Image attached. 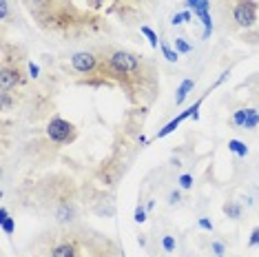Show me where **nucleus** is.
Wrapping results in <instances>:
<instances>
[{
    "label": "nucleus",
    "instance_id": "obj_1",
    "mask_svg": "<svg viewBox=\"0 0 259 257\" xmlns=\"http://www.w3.org/2000/svg\"><path fill=\"white\" fill-rule=\"evenodd\" d=\"M104 62V73L113 87L124 91L126 100L135 107H151L160 96V69L146 56L131 49L104 45L96 49Z\"/></svg>",
    "mask_w": 259,
    "mask_h": 257
},
{
    "label": "nucleus",
    "instance_id": "obj_2",
    "mask_svg": "<svg viewBox=\"0 0 259 257\" xmlns=\"http://www.w3.org/2000/svg\"><path fill=\"white\" fill-rule=\"evenodd\" d=\"M31 206L38 213L51 215L58 226L80 224V189L67 173H49L33 184Z\"/></svg>",
    "mask_w": 259,
    "mask_h": 257
},
{
    "label": "nucleus",
    "instance_id": "obj_3",
    "mask_svg": "<svg viewBox=\"0 0 259 257\" xmlns=\"http://www.w3.org/2000/svg\"><path fill=\"white\" fill-rule=\"evenodd\" d=\"M27 257H84L80 224L54 226L33 237L27 246Z\"/></svg>",
    "mask_w": 259,
    "mask_h": 257
},
{
    "label": "nucleus",
    "instance_id": "obj_4",
    "mask_svg": "<svg viewBox=\"0 0 259 257\" xmlns=\"http://www.w3.org/2000/svg\"><path fill=\"white\" fill-rule=\"evenodd\" d=\"M69 67H71L73 73L82 75L80 82L87 87H113L111 80L107 78V73H104L102 58L93 49L73 51V54L69 56Z\"/></svg>",
    "mask_w": 259,
    "mask_h": 257
},
{
    "label": "nucleus",
    "instance_id": "obj_5",
    "mask_svg": "<svg viewBox=\"0 0 259 257\" xmlns=\"http://www.w3.org/2000/svg\"><path fill=\"white\" fill-rule=\"evenodd\" d=\"M9 45H3V62H0V93H11L18 91L22 84L27 82L29 75L25 73V58L18 56V47H16L14 56L9 54Z\"/></svg>",
    "mask_w": 259,
    "mask_h": 257
},
{
    "label": "nucleus",
    "instance_id": "obj_6",
    "mask_svg": "<svg viewBox=\"0 0 259 257\" xmlns=\"http://www.w3.org/2000/svg\"><path fill=\"white\" fill-rule=\"evenodd\" d=\"M80 233H82V242H84V257H126L124 248L113 237L82 224H80Z\"/></svg>",
    "mask_w": 259,
    "mask_h": 257
},
{
    "label": "nucleus",
    "instance_id": "obj_7",
    "mask_svg": "<svg viewBox=\"0 0 259 257\" xmlns=\"http://www.w3.org/2000/svg\"><path fill=\"white\" fill-rule=\"evenodd\" d=\"M47 140L56 147H67V144H73L75 138H78V128H75L73 122L60 118V115H51L49 122L45 126Z\"/></svg>",
    "mask_w": 259,
    "mask_h": 257
},
{
    "label": "nucleus",
    "instance_id": "obj_8",
    "mask_svg": "<svg viewBox=\"0 0 259 257\" xmlns=\"http://www.w3.org/2000/svg\"><path fill=\"white\" fill-rule=\"evenodd\" d=\"M257 14H259L257 0H233L231 3V18L235 22V27H239V29L255 31Z\"/></svg>",
    "mask_w": 259,
    "mask_h": 257
},
{
    "label": "nucleus",
    "instance_id": "obj_9",
    "mask_svg": "<svg viewBox=\"0 0 259 257\" xmlns=\"http://www.w3.org/2000/svg\"><path fill=\"white\" fill-rule=\"evenodd\" d=\"M124 175V166H122L120 160H115V157H109L107 162H102L100 168L96 171V182L100 186H104V189H111V186L117 184V180Z\"/></svg>",
    "mask_w": 259,
    "mask_h": 257
},
{
    "label": "nucleus",
    "instance_id": "obj_10",
    "mask_svg": "<svg viewBox=\"0 0 259 257\" xmlns=\"http://www.w3.org/2000/svg\"><path fill=\"white\" fill-rule=\"evenodd\" d=\"M188 118H193V109H191V107L184 109V111H182V113H178V115H175V118L170 120V122H166V124H164V126L160 128V131L155 133V136H153V140H162V138H166L168 133H173L175 128H178V126L182 124V122L188 120Z\"/></svg>",
    "mask_w": 259,
    "mask_h": 257
},
{
    "label": "nucleus",
    "instance_id": "obj_11",
    "mask_svg": "<svg viewBox=\"0 0 259 257\" xmlns=\"http://www.w3.org/2000/svg\"><path fill=\"white\" fill-rule=\"evenodd\" d=\"M184 7L193 11V16L202 18V16L210 14V0H184Z\"/></svg>",
    "mask_w": 259,
    "mask_h": 257
},
{
    "label": "nucleus",
    "instance_id": "obj_12",
    "mask_svg": "<svg viewBox=\"0 0 259 257\" xmlns=\"http://www.w3.org/2000/svg\"><path fill=\"white\" fill-rule=\"evenodd\" d=\"M193 89H195V80H193V78L182 80V84L178 87V91H175V107H182L186 98L191 96V91H193Z\"/></svg>",
    "mask_w": 259,
    "mask_h": 257
},
{
    "label": "nucleus",
    "instance_id": "obj_13",
    "mask_svg": "<svg viewBox=\"0 0 259 257\" xmlns=\"http://www.w3.org/2000/svg\"><path fill=\"white\" fill-rule=\"evenodd\" d=\"M0 229H3V233L7 237H11V235H14V231H16V220L9 215V208L7 206L0 208Z\"/></svg>",
    "mask_w": 259,
    "mask_h": 257
},
{
    "label": "nucleus",
    "instance_id": "obj_14",
    "mask_svg": "<svg viewBox=\"0 0 259 257\" xmlns=\"http://www.w3.org/2000/svg\"><path fill=\"white\" fill-rule=\"evenodd\" d=\"M160 51H162V56L166 58L168 62H178V60H180V54L173 49V47H170L168 40H164V38L160 40Z\"/></svg>",
    "mask_w": 259,
    "mask_h": 257
},
{
    "label": "nucleus",
    "instance_id": "obj_15",
    "mask_svg": "<svg viewBox=\"0 0 259 257\" xmlns=\"http://www.w3.org/2000/svg\"><path fill=\"white\" fill-rule=\"evenodd\" d=\"M250 111H252V109H237V111L233 113V118H231V124H233V126H241V128H244L246 118L250 115Z\"/></svg>",
    "mask_w": 259,
    "mask_h": 257
},
{
    "label": "nucleus",
    "instance_id": "obj_16",
    "mask_svg": "<svg viewBox=\"0 0 259 257\" xmlns=\"http://www.w3.org/2000/svg\"><path fill=\"white\" fill-rule=\"evenodd\" d=\"M160 242H162V250H164V253H175V248H178V242H175L173 233H164Z\"/></svg>",
    "mask_w": 259,
    "mask_h": 257
},
{
    "label": "nucleus",
    "instance_id": "obj_17",
    "mask_svg": "<svg viewBox=\"0 0 259 257\" xmlns=\"http://www.w3.org/2000/svg\"><path fill=\"white\" fill-rule=\"evenodd\" d=\"M224 213L228 215L231 220H239L241 218V204H237V202H226L224 204Z\"/></svg>",
    "mask_w": 259,
    "mask_h": 257
},
{
    "label": "nucleus",
    "instance_id": "obj_18",
    "mask_svg": "<svg viewBox=\"0 0 259 257\" xmlns=\"http://www.w3.org/2000/svg\"><path fill=\"white\" fill-rule=\"evenodd\" d=\"M140 33H142V36H144L146 40H149V45L153 47V49H157V47H160V38H157V33H155V31H153V29H151V27H146V25H142V27H140Z\"/></svg>",
    "mask_w": 259,
    "mask_h": 257
},
{
    "label": "nucleus",
    "instance_id": "obj_19",
    "mask_svg": "<svg viewBox=\"0 0 259 257\" xmlns=\"http://www.w3.org/2000/svg\"><path fill=\"white\" fill-rule=\"evenodd\" d=\"M228 151H233V153L239 157L248 155V147H246L244 142H239V140H228Z\"/></svg>",
    "mask_w": 259,
    "mask_h": 257
},
{
    "label": "nucleus",
    "instance_id": "obj_20",
    "mask_svg": "<svg viewBox=\"0 0 259 257\" xmlns=\"http://www.w3.org/2000/svg\"><path fill=\"white\" fill-rule=\"evenodd\" d=\"M175 51H178V54H191L193 45L188 42L186 38H175Z\"/></svg>",
    "mask_w": 259,
    "mask_h": 257
},
{
    "label": "nucleus",
    "instance_id": "obj_21",
    "mask_svg": "<svg viewBox=\"0 0 259 257\" xmlns=\"http://www.w3.org/2000/svg\"><path fill=\"white\" fill-rule=\"evenodd\" d=\"M193 184H195V180H193V175L191 173H184V175H180V180H178V186L182 191H191L193 189Z\"/></svg>",
    "mask_w": 259,
    "mask_h": 257
},
{
    "label": "nucleus",
    "instance_id": "obj_22",
    "mask_svg": "<svg viewBox=\"0 0 259 257\" xmlns=\"http://www.w3.org/2000/svg\"><path fill=\"white\" fill-rule=\"evenodd\" d=\"M257 124H259V111H257V109H252V111H250V115L246 118L244 128H248V131H252V128H255Z\"/></svg>",
    "mask_w": 259,
    "mask_h": 257
},
{
    "label": "nucleus",
    "instance_id": "obj_23",
    "mask_svg": "<svg viewBox=\"0 0 259 257\" xmlns=\"http://www.w3.org/2000/svg\"><path fill=\"white\" fill-rule=\"evenodd\" d=\"M199 20H202V25H204V38H208L210 33H213V18H210V14H206Z\"/></svg>",
    "mask_w": 259,
    "mask_h": 257
},
{
    "label": "nucleus",
    "instance_id": "obj_24",
    "mask_svg": "<svg viewBox=\"0 0 259 257\" xmlns=\"http://www.w3.org/2000/svg\"><path fill=\"white\" fill-rule=\"evenodd\" d=\"M146 206H142V204H138V206H135V213H133V220L138 222V224H142V222H146Z\"/></svg>",
    "mask_w": 259,
    "mask_h": 257
},
{
    "label": "nucleus",
    "instance_id": "obj_25",
    "mask_svg": "<svg viewBox=\"0 0 259 257\" xmlns=\"http://www.w3.org/2000/svg\"><path fill=\"white\" fill-rule=\"evenodd\" d=\"M210 253L224 255V253H226V244L220 242V239H213V242H210Z\"/></svg>",
    "mask_w": 259,
    "mask_h": 257
},
{
    "label": "nucleus",
    "instance_id": "obj_26",
    "mask_svg": "<svg viewBox=\"0 0 259 257\" xmlns=\"http://www.w3.org/2000/svg\"><path fill=\"white\" fill-rule=\"evenodd\" d=\"M166 202L170 204V206H178V204L182 202V189H180V191H178V189L170 191V193H168V197H166Z\"/></svg>",
    "mask_w": 259,
    "mask_h": 257
},
{
    "label": "nucleus",
    "instance_id": "obj_27",
    "mask_svg": "<svg viewBox=\"0 0 259 257\" xmlns=\"http://www.w3.org/2000/svg\"><path fill=\"white\" fill-rule=\"evenodd\" d=\"M0 20H3V25H7V20H9V3L7 0H0Z\"/></svg>",
    "mask_w": 259,
    "mask_h": 257
},
{
    "label": "nucleus",
    "instance_id": "obj_28",
    "mask_svg": "<svg viewBox=\"0 0 259 257\" xmlns=\"http://www.w3.org/2000/svg\"><path fill=\"white\" fill-rule=\"evenodd\" d=\"M248 246L250 248H259V226H255L250 233V237H248Z\"/></svg>",
    "mask_w": 259,
    "mask_h": 257
},
{
    "label": "nucleus",
    "instance_id": "obj_29",
    "mask_svg": "<svg viewBox=\"0 0 259 257\" xmlns=\"http://www.w3.org/2000/svg\"><path fill=\"white\" fill-rule=\"evenodd\" d=\"M27 71H29V78L36 80L38 73H40V67H38V64H33V62H27Z\"/></svg>",
    "mask_w": 259,
    "mask_h": 257
},
{
    "label": "nucleus",
    "instance_id": "obj_30",
    "mask_svg": "<svg viewBox=\"0 0 259 257\" xmlns=\"http://www.w3.org/2000/svg\"><path fill=\"white\" fill-rule=\"evenodd\" d=\"M197 224H199V229H204V231H208V233L213 231V222H210L208 218H199Z\"/></svg>",
    "mask_w": 259,
    "mask_h": 257
},
{
    "label": "nucleus",
    "instance_id": "obj_31",
    "mask_svg": "<svg viewBox=\"0 0 259 257\" xmlns=\"http://www.w3.org/2000/svg\"><path fill=\"white\" fill-rule=\"evenodd\" d=\"M182 22H186V18H184V11H182V14H173V16H170V25H173V27L182 25Z\"/></svg>",
    "mask_w": 259,
    "mask_h": 257
},
{
    "label": "nucleus",
    "instance_id": "obj_32",
    "mask_svg": "<svg viewBox=\"0 0 259 257\" xmlns=\"http://www.w3.org/2000/svg\"><path fill=\"white\" fill-rule=\"evenodd\" d=\"M104 3H107V0H87V5H89V9H91V11H98Z\"/></svg>",
    "mask_w": 259,
    "mask_h": 257
},
{
    "label": "nucleus",
    "instance_id": "obj_33",
    "mask_svg": "<svg viewBox=\"0 0 259 257\" xmlns=\"http://www.w3.org/2000/svg\"><path fill=\"white\" fill-rule=\"evenodd\" d=\"M138 244H140V246H146V237L144 235H138Z\"/></svg>",
    "mask_w": 259,
    "mask_h": 257
},
{
    "label": "nucleus",
    "instance_id": "obj_34",
    "mask_svg": "<svg viewBox=\"0 0 259 257\" xmlns=\"http://www.w3.org/2000/svg\"><path fill=\"white\" fill-rule=\"evenodd\" d=\"M153 206H155V202H153V200L146 202V211H153Z\"/></svg>",
    "mask_w": 259,
    "mask_h": 257
},
{
    "label": "nucleus",
    "instance_id": "obj_35",
    "mask_svg": "<svg viewBox=\"0 0 259 257\" xmlns=\"http://www.w3.org/2000/svg\"><path fill=\"white\" fill-rule=\"evenodd\" d=\"M215 257H224V255H215Z\"/></svg>",
    "mask_w": 259,
    "mask_h": 257
}]
</instances>
